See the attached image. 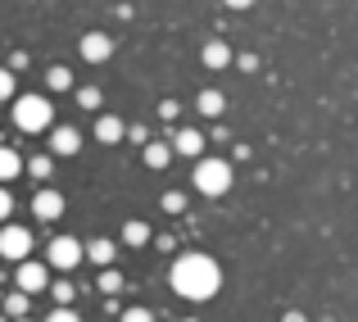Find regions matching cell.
<instances>
[{"instance_id":"obj_9","label":"cell","mask_w":358,"mask_h":322,"mask_svg":"<svg viewBox=\"0 0 358 322\" xmlns=\"http://www.w3.org/2000/svg\"><path fill=\"white\" fill-rule=\"evenodd\" d=\"M78 150H82V132L78 127H50V155L69 159V155H78Z\"/></svg>"},{"instance_id":"obj_22","label":"cell","mask_w":358,"mask_h":322,"mask_svg":"<svg viewBox=\"0 0 358 322\" xmlns=\"http://www.w3.org/2000/svg\"><path fill=\"white\" fill-rule=\"evenodd\" d=\"M50 290H55V304H73V300H78V290H73L69 281H50Z\"/></svg>"},{"instance_id":"obj_7","label":"cell","mask_w":358,"mask_h":322,"mask_svg":"<svg viewBox=\"0 0 358 322\" xmlns=\"http://www.w3.org/2000/svg\"><path fill=\"white\" fill-rule=\"evenodd\" d=\"M78 50H82V59H87V64H105L109 55H114V36H109V32H87Z\"/></svg>"},{"instance_id":"obj_8","label":"cell","mask_w":358,"mask_h":322,"mask_svg":"<svg viewBox=\"0 0 358 322\" xmlns=\"http://www.w3.org/2000/svg\"><path fill=\"white\" fill-rule=\"evenodd\" d=\"M204 132H195V127H177L173 132V155H186V159H200L204 155Z\"/></svg>"},{"instance_id":"obj_5","label":"cell","mask_w":358,"mask_h":322,"mask_svg":"<svg viewBox=\"0 0 358 322\" xmlns=\"http://www.w3.org/2000/svg\"><path fill=\"white\" fill-rule=\"evenodd\" d=\"M32 254V232L27 227H0V259H9V263H18V259H27Z\"/></svg>"},{"instance_id":"obj_12","label":"cell","mask_w":358,"mask_h":322,"mask_svg":"<svg viewBox=\"0 0 358 322\" xmlns=\"http://www.w3.org/2000/svg\"><path fill=\"white\" fill-rule=\"evenodd\" d=\"M122 136H127V122L114 118V113H105V118L96 122V141H100V146H118Z\"/></svg>"},{"instance_id":"obj_27","label":"cell","mask_w":358,"mask_h":322,"mask_svg":"<svg viewBox=\"0 0 358 322\" xmlns=\"http://www.w3.org/2000/svg\"><path fill=\"white\" fill-rule=\"evenodd\" d=\"M9 214H14V195H9V191H5V182H0V223H5Z\"/></svg>"},{"instance_id":"obj_13","label":"cell","mask_w":358,"mask_h":322,"mask_svg":"<svg viewBox=\"0 0 358 322\" xmlns=\"http://www.w3.org/2000/svg\"><path fill=\"white\" fill-rule=\"evenodd\" d=\"M195 109L204 113V118H222V109H227V96H222V91H200V96H195Z\"/></svg>"},{"instance_id":"obj_16","label":"cell","mask_w":358,"mask_h":322,"mask_svg":"<svg viewBox=\"0 0 358 322\" xmlns=\"http://www.w3.org/2000/svg\"><path fill=\"white\" fill-rule=\"evenodd\" d=\"M168 159H173V146H168V141H145V164L150 168H168Z\"/></svg>"},{"instance_id":"obj_3","label":"cell","mask_w":358,"mask_h":322,"mask_svg":"<svg viewBox=\"0 0 358 322\" xmlns=\"http://www.w3.org/2000/svg\"><path fill=\"white\" fill-rule=\"evenodd\" d=\"M55 122V105L45 96H14V127L18 132H45Z\"/></svg>"},{"instance_id":"obj_6","label":"cell","mask_w":358,"mask_h":322,"mask_svg":"<svg viewBox=\"0 0 358 322\" xmlns=\"http://www.w3.org/2000/svg\"><path fill=\"white\" fill-rule=\"evenodd\" d=\"M18 290H27V295H41L45 286H50V268L36 259H18Z\"/></svg>"},{"instance_id":"obj_26","label":"cell","mask_w":358,"mask_h":322,"mask_svg":"<svg viewBox=\"0 0 358 322\" xmlns=\"http://www.w3.org/2000/svg\"><path fill=\"white\" fill-rule=\"evenodd\" d=\"M0 100H14V73L0 69Z\"/></svg>"},{"instance_id":"obj_21","label":"cell","mask_w":358,"mask_h":322,"mask_svg":"<svg viewBox=\"0 0 358 322\" xmlns=\"http://www.w3.org/2000/svg\"><path fill=\"white\" fill-rule=\"evenodd\" d=\"M100 100H105V96H100V87H82L78 91V105L82 109H100Z\"/></svg>"},{"instance_id":"obj_17","label":"cell","mask_w":358,"mask_h":322,"mask_svg":"<svg viewBox=\"0 0 358 322\" xmlns=\"http://www.w3.org/2000/svg\"><path fill=\"white\" fill-rule=\"evenodd\" d=\"M50 173H55V155H36V159H27V177H36V182H50Z\"/></svg>"},{"instance_id":"obj_23","label":"cell","mask_w":358,"mask_h":322,"mask_svg":"<svg viewBox=\"0 0 358 322\" xmlns=\"http://www.w3.org/2000/svg\"><path fill=\"white\" fill-rule=\"evenodd\" d=\"M100 290H105V295H114V290H122V277H118L114 268H105V272H100Z\"/></svg>"},{"instance_id":"obj_10","label":"cell","mask_w":358,"mask_h":322,"mask_svg":"<svg viewBox=\"0 0 358 322\" xmlns=\"http://www.w3.org/2000/svg\"><path fill=\"white\" fill-rule=\"evenodd\" d=\"M32 214L41 218V223H55V218L64 214V195H59V191H50V186H45V191H36V200H32Z\"/></svg>"},{"instance_id":"obj_31","label":"cell","mask_w":358,"mask_h":322,"mask_svg":"<svg viewBox=\"0 0 358 322\" xmlns=\"http://www.w3.org/2000/svg\"><path fill=\"white\" fill-rule=\"evenodd\" d=\"M122 318H127V322H150L155 314H150V309H127V314H122Z\"/></svg>"},{"instance_id":"obj_4","label":"cell","mask_w":358,"mask_h":322,"mask_svg":"<svg viewBox=\"0 0 358 322\" xmlns=\"http://www.w3.org/2000/svg\"><path fill=\"white\" fill-rule=\"evenodd\" d=\"M82 259H87V250H82V241H73V236H55V241L45 245V263H50V268H59V272L78 268Z\"/></svg>"},{"instance_id":"obj_30","label":"cell","mask_w":358,"mask_h":322,"mask_svg":"<svg viewBox=\"0 0 358 322\" xmlns=\"http://www.w3.org/2000/svg\"><path fill=\"white\" fill-rule=\"evenodd\" d=\"M127 141H136V146H145V141H150V132H145V127L136 122V127H127Z\"/></svg>"},{"instance_id":"obj_18","label":"cell","mask_w":358,"mask_h":322,"mask_svg":"<svg viewBox=\"0 0 358 322\" xmlns=\"http://www.w3.org/2000/svg\"><path fill=\"white\" fill-rule=\"evenodd\" d=\"M45 87H50V91H69L73 87V73L64 69V64H55V69L45 73Z\"/></svg>"},{"instance_id":"obj_20","label":"cell","mask_w":358,"mask_h":322,"mask_svg":"<svg viewBox=\"0 0 358 322\" xmlns=\"http://www.w3.org/2000/svg\"><path fill=\"white\" fill-rule=\"evenodd\" d=\"M5 318H27V290H14V295H5Z\"/></svg>"},{"instance_id":"obj_1","label":"cell","mask_w":358,"mask_h":322,"mask_svg":"<svg viewBox=\"0 0 358 322\" xmlns=\"http://www.w3.org/2000/svg\"><path fill=\"white\" fill-rule=\"evenodd\" d=\"M218 286H222V268L209 259V254L191 250V254H182V259L173 263V290L182 300H191V304L213 300V295H218Z\"/></svg>"},{"instance_id":"obj_25","label":"cell","mask_w":358,"mask_h":322,"mask_svg":"<svg viewBox=\"0 0 358 322\" xmlns=\"http://www.w3.org/2000/svg\"><path fill=\"white\" fill-rule=\"evenodd\" d=\"M50 318H55V322H78V309H73V304H55Z\"/></svg>"},{"instance_id":"obj_29","label":"cell","mask_w":358,"mask_h":322,"mask_svg":"<svg viewBox=\"0 0 358 322\" xmlns=\"http://www.w3.org/2000/svg\"><path fill=\"white\" fill-rule=\"evenodd\" d=\"M177 113H182V109H177V100H164V105H159V118H168V122H173Z\"/></svg>"},{"instance_id":"obj_24","label":"cell","mask_w":358,"mask_h":322,"mask_svg":"<svg viewBox=\"0 0 358 322\" xmlns=\"http://www.w3.org/2000/svg\"><path fill=\"white\" fill-rule=\"evenodd\" d=\"M164 209H168V214H182V209H186V195H182V191H168V195H164Z\"/></svg>"},{"instance_id":"obj_15","label":"cell","mask_w":358,"mask_h":322,"mask_svg":"<svg viewBox=\"0 0 358 322\" xmlns=\"http://www.w3.org/2000/svg\"><path fill=\"white\" fill-rule=\"evenodd\" d=\"M114 254H118V245H114V241H105V236H96V241L87 245V259H91V263H100V268H109V263H114Z\"/></svg>"},{"instance_id":"obj_28","label":"cell","mask_w":358,"mask_h":322,"mask_svg":"<svg viewBox=\"0 0 358 322\" xmlns=\"http://www.w3.org/2000/svg\"><path fill=\"white\" fill-rule=\"evenodd\" d=\"M236 69H245V73H254V69H259V55H236Z\"/></svg>"},{"instance_id":"obj_19","label":"cell","mask_w":358,"mask_h":322,"mask_svg":"<svg viewBox=\"0 0 358 322\" xmlns=\"http://www.w3.org/2000/svg\"><path fill=\"white\" fill-rule=\"evenodd\" d=\"M122 245H150V227L145 223H127L122 227Z\"/></svg>"},{"instance_id":"obj_2","label":"cell","mask_w":358,"mask_h":322,"mask_svg":"<svg viewBox=\"0 0 358 322\" xmlns=\"http://www.w3.org/2000/svg\"><path fill=\"white\" fill-rule=\"evenodd\" d=\"M231 164L227 159H195V173H191V182H195V191L200 195H209V200H218V195H227L231 191Z\"/></svg>"},{"instance_id":"obj_32","label":"cell","mask_w":358,"mask_h":322,"mask_svg":"<svg viewBox=\"0 0 358 322\" xmlns=\"http://www.w3.org/2000/svg\"><path fill=\"white\" fill-rule=\"evenodd\" d=\"M227 9H254V0H222Z\"/></svg>"},{"instance_id":"obj_11","label":"cell","mask_w":358,"mask_h":322,"mask_svg":"<svg viewBox=\"0 0 358 322\" xmlns=\"http://www.w3.org/2000/svg\"><path fill=\"white\" fill-rule=\"evenodd\" d=\"M200 59H204V69L222 73L227 64H236V55H231V46H227V41H209V46L200 50Z\"/></svg>"},{"instance_id":"obj_14","label":"cell","mask_w":358,"mask_h":322,"mask_svg":"<svg viewBox=\"0 0 358 322\" xmlns=\"http://www.w3.org/2000/svg\"><path fill=\"white\" fill-rule=\"evenodd\" d=\"M14 177H23V155L0 146V182H14Z\"/></svg>"}]
</instances>
